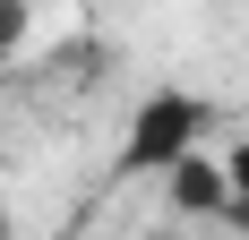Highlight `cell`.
I'll return each instance as SVG.
<instances>
[{"instance_id": "obj_3", "label": "cell", "mask_w": 249, "mask_h": 240, "mask_svg": "<svg viewBox=\"0 0 249 240\" xmlns=\"http://www.w3.org/2000/svg\"><path fill=\"white\" fill-rule=\"evenodd\" d=\"M224 180H232V189H249V137H241V146L224 154Z\"/></svg>"}, {"instance_id": "obj_2", "label": "cell", "mask_w": 249, "mask_h": 240, "mask_svg": "<svg viewBox=\"0 0 249 240\" xmlns=\"http://www.w3.org/2000/svg\"><path fill=\"white\" fill-rule=\"evenodd\" d=\"M163 180H172V197L189 206V215H224V197H232L224 163H206V154H180V163L163 171Z\"/></svg>"}, {"instance_id": "obj_1", "label": "cell", "mask_w": 249, "mask_h": 240, "mask_svg": "<svg viewBox=\"0 0 249 240\" xmlns=\"http://www.w3.org/2000/svg\"><path fill=\"white\" fill-rule=\"evenodd\" d=\"M198 137H206V103L198 95H146L129 112V137L112 154V180H163L180 154H198Z\"/></svg>"}, {"instance_id": "obj_4", "label": "cell", "mask_w": 249, "mask_h": 240, "mask_svg": "<svg viewBox=\"0 0 249 240\" xmlns=\"http://www.w3.org/2000/svg\"><path fill=\"white\" fill-rule=\"evenodd\" d=\"M224 223H232V232H249V189H232V197H224Z\"/></svg>"}]
</instances>
